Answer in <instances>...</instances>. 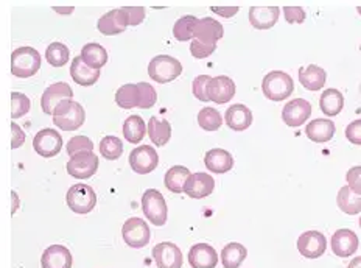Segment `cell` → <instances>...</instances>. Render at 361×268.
<instances>
[{
    "label": "cell",
    "mask_w": 361,
    "mask_h": 268,
    "mask_svg": "<svg viewBox=\"0 0 361 268\" xmlns=\"http://www.w3.org/2000/svg\"><path fill=\"white\" fill-rule=\"evenodd\" d=\"M41 67V55L33 47H19L11 55V72L18 78L33 77Z\"/></svg>",
    "instance_id": "cell-3"
},
{
    "label": "cell",
    "mask_w": 361,
    "mask_h": 268,
    "mask_svg": "<svg viewBox=\"0 0 361 268\" xmlns=\"http://www.w3.org/2000/svg\"><path fill=\"white\" fill-rule=\"evenodd\" d=\"M215 189V181L214 178L209 173L204 172H198V173H192L189 181L185 184L184 192L189 195L190 198L200 200V198H206Z\"/></svg>",
    "instance_id": "cell-19"
},
{
    "label": "cell",
    "mask_w": 361,
    "mask_h": 268,
    "mask_svg": "<svg viewBox=\"0 0 361 268\" xmlns=\"http://www.w3.org/2000/svg\"><path fill=\"white\" fill-rule=\"evenodd\" d=\"M189 264L192 268H215L218 264L215 248L207 243L193 245L189 251Z\"/></svg>",
    "instance_id": "cell-21"
},
{
    "label": "cell",
    "mask_w": 361,
    "mask_h": 268,
    "mask_svg": "<svg viewBox=\"0 0 361 268\" xmlns=\"http://www.w3.org/2000/svg\"><path fill=\"white\" fill-rule=\"evenodd\" d=\"M357 11H358V14H360V16H361V6H358V8H357Z\"/></svg>",
    "instance_id": "cell-52"
},
{
    "label": "cell",
    "mask_w": 361,
    "mask_h": 268,
    "mask_svg": "<svg viewBox=\"0 0 361 268\" xmlns=\"http://www.w3.org/2000/svg\"><path fill=\"white\" fill-rule=\"evenodd\" d=\"M33 148L42 158H55L63 150V136L56 130L44 128L35 136Z\"/></svg>",
    "instance_id": "cell-9"
},
{
    "label": "cell",
    "mask_w": 361,
    "mask_h": 268,
    "mask_svg": "<svg viewBox=\"0 0 361 268\" xmlns=\"http://www.w3.org/2000/svg\"><path fill=\"white\" fill-rule=\"evenodd\" d=\"M204 164L207 170L214 173H228L234 167V158L223 148H212L206 153Z\"/></svg>",
    "instance_id": "cell-25"
},
{
    "label": "cell",
    "mask_w": 361,
    "mask_h": 268,
    "mask_svg": "<svg viewBox=\"0 0 361 268\" xmlns=\"http://www.w3.org/2000/svg\"><path fill=\"white\" fill-rule=\"evenodd\" d=\"M285 13V20L288 22V24H302L305 20V11L302 8H299V6H287V8H283Z\"/></svg>",
    "instance_id": "cell-46"
},
{
    "label": "cell",
    "mask_w": 361,
    "mask_h": 268,
    "mask_svg": "<svg viewBox=\"0 0 361 268\" xmlns=\"http://www.w3.org/2000/svg\"><path fill=\"white\" fill-rule=\"evenodd\" d=\"M344 106V97L338 89H326L319 99V108L329 117L338 116Z\"/></svg>",
    "instance_id": "cell-29"
},
{
    "label": "cell",
    "mask_w": 361,
    "mask_h": 268,
    "mask_svg": "<svg viewBox=\"0 0 361 268\" xmlns=\"http://www.w3.org/2000/svg\"><path fill=\"white\" fill-rule=\"evenodd\" d=\"M73 91L67 83H55L45 89L41 97V108L45 114L54 116L56 106L66 100H72Z\"/></svg>",
    "instance_id": "cell-12"
},
{
    "label": "cell",
    "mask_w": 361,
    "mask_h": 268,
    "mask_svg": "<svg viewBox=\"0 0 361 268\" xmlns=\"http://www.w3.org/2000/svg\"><path fill=\"white\" fill-rule=\"evenodd\" d=\"M210 10H212V13L218 14V16L229 19L232 16H235L240 8H237V6H228V8H221V6H212V8H210Z\"/></svg>",
    "instance_id": "cell-50"
},
{
    "label": "cell",
    "mask_w": 361,
    "mask_h": 268,
    "mask_svg": "<svg viewBox=\"0 0 361 268\" xmlns=\"http://www.w3.org/2000/svg\"><path fill=\"white\" fill-rule=\"evenodd\" d=\"M198 125L206 131H216L221 128L223 117L215 108H202L198 113Z\"/></svg>",
    "instance_id": "cell-37"
},
{
    "label": "cell",
    "mask_w": 361,
    "mask_h": 268,
    "mask_svg": "<svg viewBox=\"0 0 361 268\" xmlns=\"http://www.w3.org/2000/svg\"><path fill=\"white\" fill-rule=\"evenodd\" d=\"M312 105L304 99H295L288 102L287 105L282 109V121L288 126H296L304 125L308 118L312 116Z\"/></svg>",
    "instance_id": "cell-13"
},
{
    "label": "cell",
    "mask_w": 361,
    "mask_h": 268,
    "mask_svg": "<svg viewBox=\"0 0 361 268\" xmlns=\"http://www.w3.org/2000/svg\"><path fill=\"white\" fill-rule=\"evenodd\" d=\"M281 10L277 6H254L250 10V22L254 28L257 30H268L274 27L279 20Z\"/></svg>",
    "instance_id": "cell-23"
},
{
    "label": "cell",
    "mask_w": 361,
    "mask_h": 268,
    "mask_svg": "<svg viewBox=\"0 0 361 268\" xmlns=\"http://www.w3.org/2000/svg\"><path fill=\"white\" fill-rule=\"evenodd\" d=\"M71 77L80 86H92L100 78V71L89 67L81 56H75L71 66Z\"/></svg>",
    "instance_id": "cell-27"
},
{
    "label": "cell",
    "mask_w": 361,
    "mask_h": 268,
    "mask_svg": "<svg viewBox=\"0 0 361 268\" xmlns=\"http://www.w3.org/2000/svg\"><path fill=\"white\" fill-rule=\"evenodd\" d=\"M210 78L209 75H200L193 80V85H192V91H193V95L197 97L198 100L201 102H210L209 95H207V86L210 83Z\"/></svg>",
    "instance_id": "cell-43"
},
{
    "label": "cell",
    "mask_w": 361,
    "mask_h": 268,
    "mask_svg": "<svg viewBox=\"0 0 361 268\" xmlns=\"http://www.w3.org/2000/svg\"><path fill=\"white\" fill-rule=\"evenodd\" d=\"M122 237L128 247L131 248H144L152 239V231L145 220L139 217L128 219L122 226Z\"/></svg>",
    "instance_id": "cell-7"
},
{
    "label": "cell",
    "mask_w": 361,
    "mask_h": 268,
    "mask_svg": "<svg viewBox=\"0 0 361 268\" xmlns=\"http://www.w3.org/2000/svg\"><path fill=\"white\" fill-rule=\"evenodd\" d=\"M360 228H361V219H360Z\"/></svg>",
    "instance_id": "cell-53"
},
{
    "label": "cell",
    "mask_w": 361,
    "mask_h": 268,
    "mask_svg": "<svg viewBox=\"0 0 361 268\" xmlns=\"http://www.w3.org/2000/svg\"><path fill=\"white\" fill-rule=\"evenodd\" d=\"M327 73L322 67L310 64L307 67H300L299 69V83L302 85L308 91H321L326 85Z\"/></svg>",
    "instance_id": "cell-24"
},
{
    "label": "cell",
    "mask_w": 361,
    "mask_h": 268,
    "mask_svg": "<svg viewBox=\"0 0 361 268\" xmlns=\"http://www.w3.org/2000/svg\"><path fill=\"white\" fill-rule=\"evenodd\" d=\"M262 91L267 99L273 102H282L295 91V83H293V78L288 73L282 71H273L267 73L265 78H263Z\"/></svg>",
    "instance_id": "cell-2"
},
{
    "label": "cell",
    "mask_w": 361,
    "mask_h": 268,
    "mask_svg": "<svg viewBox=\"0 0 361 268\" xmlns=\"http://www.w3.org/2000/svg\"><path fill=\"white\" fill-rule=\"evenodd\" d=\"M139 87V94H140V99H139V108L142 109H148V108H153L154 103L157 102V94L154 91V87L148 83H137Z\"/></svg>",
    "instance_id": "cell-42"
},
{
    "label": "cell",
    "mask_w": 361,
    "mask_h": 268,
    "mask_svg": "<svg viewBox=\"0 0 361 268\" xmlns=\"http://www.w3.org/2000/svg\"><path fill=\"white\" fill-rule=\"evenodd\" d=\"M215 50H216V46H207V44H202L197 39L192 41V44H190V54L198 59L210 56Z\"/></svg>",
    "instance_id": "cell-44"
},
{
    "label": "cell",
    "mask_w": 361,
    "mask_h": 268,
    "mask_svg": "<svg viewBox=\"0 0 361 268\" xmlns=\"http://www.w3.org/2000/svg\"><path fill=\"white\" fill-rule=\"evenodd\" d=\"M148 136L154 145H165L171 138V125L169 121H161L157 117H152L148 122Z\"/></svg>",
    "instance_id": "cell-31"
},
{
    "label": "cell",
    "mask_w": 361,
    "mask_h": 268,
    "mask_svg": "<svg viewBox=\"0 0 361 268\" xmlns=\"http://www.w3.org/2000/svg\"><path fill=\"white\" fill-rule=\"evenodd\" d=\"M332 251L338 257H349L358 250V236L352 229H338L332 236Z\"/></svg>",
    "instance_id": "cell-18"
},
{
    "label": "cell",
    "mask_w": 361,
    "mask_h": 268,
    "mask_svg": "<svg viewBox=\"0 0 361 268\" xmlns=\"http://www.w3.org/2000/svg\"><path fill=\"white\" fill-rule=\"evenodd\" d=\"M67 206L77 214H89L97 205V195L94 189L87 184H75L66 195Z\"/></svg>",
    "instance_id": "cell-6"
},
{
    "label": "cell",
    "mask_w": 361,
    "mask_h": 268,
    "mask_svg": "<svg viewBox=\"0 0 361 268\" xmlns=\"http://www.w3.org/2000/svg\"><path fill=\"white\" fill-rule=\"evenodd\" d=\"M190 175V170L184 166L171 167L165 175V185L173 193H183Z\"/></svg>",
    "instance_id": "cell-32"
},
{
    "label": "cell",
    "mask_w": 361,
    "mask_h": 268,
    "mask_svg": "<svg viewBox=\"0 0 361 268\" xmlns=\"http://www.w3.org/2000/svg\"><path fill=\"white\" fill-rule=\"evenodd\" d=\"M305 134L313 142H329L335 136V123L332 121H327V118H316V121H312L307 125Z\"/></svg>",
    "instance_id": "cell-26"
},
{
    "label": "cell",
    "mask_w": 361,
    "mask_h": 268,
    "mask_svg": "<svg viewBox=\"0 0 361 268\" xmlns=\"http://www.w3.org/2000/svg\"><path fill=\"white\" fill-rule=\"evenodd\" d=\"M72 264L71 251L63 245H51L41 257L42 268H72Z\"/></svg>",
    "instance_id": "cell-20"
},
{
    "label": "cell",
    "mask_w": 361,
    "mask_h": 268,
    "mask_svg": "<svg viewBox=\"0 0 361 268\" xmlns=\"http://www.w3.org/2000/svg\"><path fill=\"white\" fill-rule=\"evenodd\" d=\"M345 181H348V185L353 192L361 195V166L352 167L345 175Z\"/></svg>",
    "instance_id": "cell-45"
},
{
    "label": "cell",
    "mask_w": 361,
    "mask_h": 268,
    "mask_svg": "<svg viewBox=\"0 0 361 268\" xmlns=\"http://www.w3.org/2000/svg\"><path fill=\"white\" fill-rule=\"evenodd\" d=\"M100 158L92 152L90 153H81L77 156H72L67 162V173L71 176L77 178V180H87V178L94 176L99 170Z\"/></svg>",
    "instance_id": "cell-8"
},
{
    "label": "cell",
    "mask_w": 361,
    "mask_h": 268,
    "mask_svg": "<svg viewBox=\"0 0 361 268\" xmlns=\"http://www.w3.org/2000/svg\"><path fill=\"white\" fill-rule=\"evenodd\" d=\"M247 256V250L243 247L242 243L232 242L226 245L221 251V262L224 268H238L245 262Z\"/></svg>",
    "instance_id": "cell-33"
},
{
    "label": "cell",
    "mask_w": 361,
    "mask_h": 268,
    "mask_svg": "<svg viewBox=\"0 0 361 268\" xmlns=\"http://www.w3.org/2000/svg\"><path fill=\"white\" fill-rule=\"evenodd\" d=\"M348 268H361V256L360 257H353L350 260V264Z\"/></svg>",
    "instance_id": "cell-51"
},
{
    "label": "cell",
    "mask_w": 361,
    "mask_h": 268,
    "mask_svg": "<svg viewBox=\"0 0 361 268\" xmlns=\"http://www.w3.org/2000/svg\"><path fill=\"white\" fill-rule=\"evenodd\" d=\"M69 56L71 51L63 42H51L47 50H45V58H47L49 64L54 67H63L64 64H67Z\"/></svg>",
    "instance_id": "cell-36"
},
{
    "label": "cell",
    "mask_w": 361,
    "mask_h": 268,
    "mask_svg": "<svg viewBox=\"0 0 361 268\" xmlns=\"http://www.w3.org/2000/svg\"><path fill=\"white\" fill-rule=\"evenodd\" d=\"M224 36V28L220 22L212 19V18H202L198 19L197 27H195L193 38L207 44V46H216V42L220 41Z\"/></svg>",
    "instance_id": "cell-16"
},
{
    "label": "cell",
    "mask_w": 361,
    "mask_h": 268,
    "mask_svg": "<svg viewBox=\"0 0 361 268\" xmlns=\"http://www.w3.org/2000/svg\"><path fill=\"white\" fill-rule=\"evenodd\" d=\"M153 257L157 268H180L184 264L183 252L171 242L157 243L153 248Z\"/></svg>",
    "instance_id": "cell-15"
},
{
    "label": "cell",
    "mask_w": 361,
    "mask_h": 268,
    "mask_svg": "<svg viewBox=\"0 0 361 268\" xmlns=\"http://www.w3.org/2000/svg\"><path fill=\"white\" fill-rule=\"evenodd\" d=\"M197 22H198V19L195 16L180 18L175 24V27H173V35H175V38L180 42L192 39L193 33H195V27H197Z\"/></svg>",
    "instance_id": "cell-38"
},
{
    "label": "cell",
    "mask_w": 361,
    "mask_h": 268,
    "mask_svg": "<svg viewBox=\"0 0 361 268\" xmlns=\"http://www.w3.org/2000/svg\"><path fill=\"white\" fill-rule=\"evenodd\" d=\"M345 138L353 145H361V118L348 125V128H345Z\"/></svg>",
    "instance_id": "cell-47"
},
{
    "label": "cell",
    "mask_w": 361,
    "mask_h": 268,
    "mask_svg": "<svg viewBox=\"0 0 361 268\" xmlns=\"http://www.w3.org/2000/svg\"><path fill=\"white\" fill-rule=\"evenodd\" d=\"M139 87L137 85L128 83L122 87L117 89L116 92V103L123 109H131V108H139Z\"/></svg>",
    "instance_id": "cell-35"
},
{
    "label": "cell",
    "mask_w": 361,
    "mask_h": 268,
    "mask_svg": "<svg viewBox=\"0 0 361 268\" xmlns=\"http://www.w3.org/2000/svg\"><path fill=\"white\" fill-rule=\"evenodd\" d=\"M224 122L234 131H245L252 125V113L245 105H232L224 114Z\"/></svg>",
    "instance_id": "cell-22"
},
{
    "label": "cell",
    "mask_w": 361,
    "mask_h": 268,
    "mask_svg": "<svg viewBox=\"0 0 361 268\" xmlns=\"http://www.w3.org/2000/svg\"><path fill=\"white\" fill-rule=\"evenodd\" d=\"M100 154L109 161H116L123 154V142L116 136H106L100 140Z\"/></svg>",
    "instance_id": "cell-39"
},
{
    "label": "cell",
    "mask_w": 361,
    "mask_h": 268,
    "mask_svg": "<svg viewBox=\"0 0 361 268\" xmlns=\"http://www.w3.org/2000/svg\"><path fill=\"white\" fill-rule=\"evenodd\" d=\"M157 164H159V156L152 145H140L130 154V166L139 175L152 173Z\"/></svg>",
    "instance_id": "cell-10"
},
{
    "label": "cell",
    "mask_w": 361,
    "mask_h": 268,
    "mask_svg": "<svg viewBox=\"0 0 361 268\" xmlns=\"http://www.w3.org/2000/svg\"><path fill=\"white\" fill-rule=\"evenodd\" d=\"M327 240L319 231H305L299 236L298 250L307 259H318L326 252Z\"/></svg>",
    "instance_id": "cell-11"
},
{
    "label": "cell",
    "mask_w": 361,
    "mask_h": 268,
    "mask_svg": "<svg viewBox=\"0 0 361 268\" xmlns=\"http://www.w3.org/2000/svg\"><path fill=\"white\" fill-rule=\"evenodd\" d=\"M30 106H32V103H30V99L27 95L20 94V92H13L11 94V117L13 121H16V118L25 116Z\"/></svg>",
    "instance_id": "cell-41"
},
{
    "label": "cell",
    "mask_w": 361,
    "mask_h": 268,
    "mask_svg": "<svg viewBox=\"0 0 361 268\" xmlns=\"http://www.w3.org/2000/svg\"><path fill=\"white\" fill-rule=\"evenodd\" d=\"M336 203L338 207L348 215H357L361 212V195L353 192L349 185H344L338 192Z\"/></svg>",
    "instance_id": "cell-30"
},
{
    "label": "cell",
    "mask_w": 361,
    "mask_h": 268,
    "mask_svg": "<svg viewBox=\"0 0 361 268\" xmlns=\"http://www.w3.org/2000/svg\"><path fill=\"white\" fill-rule=\"evenodd\" d=\"M147 126L140 116H130L123 123V136L130 144H139L147 134Z\"/></svg>",
    "instance_id": "cell-34"
},
{
    "label": "cell",
    "mask_w": 361,
    "mask_h": 268,
    "mask_svg": "<svg viewBox=\"0 0 361 268\" xmlns=\"http://www.w3.org/2000/svg\"><path fill=\"white\" fill-rule=\"evenodd\" d=\"M130 25V14H128L126 8H118V10H112L108 11L106 14H103L100 18L99 27L100 33L104 36H112V35H118L125 32V28Z\"/></svg>",
    "instance_id": "cell-14"
},
{
    "label": "cell",
    "mask_w": 361,
    "mask_h": 268,
    "mask_svg": "<svg viewBox=\"0 0 361 268\" xmlns=\"http://www.w3.org/2000/svg\"><path fill=\"white\" fill-rule=\"evenodd\" d=\"M66 150L69 153L71 158L81 153H90L94 152V142L87 136H75L67 142Z\"/></svg>",
    "instance_id": "cell-40"
},
{
    "label": "cell",
    "mask_w": 361,
    "mask_h": 268,
    "mask_svg": "<svg viewBox=\"0 0 361 268\" xmlns=\"http://www.w3.org/2000/svg\"><path fill=\"white\" fill-rule=\"evenodd\" d=\"M11 131H13V148H19L22 144L25 142V133L22 131L20 126L18 123H11Z\"/></svg>",
    "instance_id": "cell-49"
},
{
    "label": "cell",
    "mask_w": 361,
    "mask_h": 268,
    "mask_svg": "<svg viewBox=\"0 0 361 268\" xmlns=\"http://www.w3.org/2000/svg\"><path fill=\"white\" fill-rule=\"evenodd\" d=\"M207 95L212 102L218 103V105H223V103H228L234 99L235 83L229 77L218 75L210 80L207 86Z\"/></svg>",
    "instance_id": "cell-17"
},
{
    "label": "cell",
    "mask_w": 361,
    "mask_h": 268,
    "mask_svg": "<svg viewBox=\"0 0 361 268\" xmlns=\"http://www.w3.org/2000/svg\"><path fill=\"white\" fill-rule=\"evenodd\" d=\"M142 209L145 217L156 226H164L167 223V203L162 193L156 189H148L142 195Z\"/></svg>",
    "instance_id": "cell-5"
},
{
    "label": "cell",
    "mask_w": 361,
    "mask_h": 268,
    "mask_svg": "<svg viewBox=\"0 0 361 268\" xmlns=\"http://www.w3.org/2000/svg\"><path fill=\"white\" fill-rule=\"evenodd\" d=\"M149 78H153L156 83H170L176 80L183 73V64L176 58L170 55H157L148 64Z\"/></svg>",
    "instance_id": "cell-4"
},
{
    "label": "cell",
    "mask_w": 361,
    "mask_h": 268,
    "mask_svg": "<svg viewBox=\"0 0 361 268\" xmlns=\"http://www.w3.org/2000/svg\"><path fill=\"white\" fill-rule=\"evenodd\" d=\"M86 113L80 103L73 100H66L59 103L54 113V123L63 131H75L85 123Z\"/></svg>",
    "instance_id": "cell-1"
},
{
    "label": "cell",
    "mask_w": 361,
    "mask_h": 268,
    "mask_svg": "<svg viewBox=\"0 0 361 268\" xmlns=\"http://www.w3.org/2000/svg\"><path fill=\"white\" fill-rule=\"evenodd\" d=\"M128 14H130V25H139L142 24V20L145 19V8L142 6H126Z\"/></svg>",
    "instance_id": "cell-48"
},
{
    "label": "cell",
    "mask_w": 361,
    "mask_h": 268,
    "mask_svg": "<svg viewBox=\"0 0 361 268\" xmlns=\"http://www.w3.org/2000/svg\"><path fill=\"white\" fill-rule=\"evenodd\" d=\"M82 61H85L89 67H92V69L100 71L102 67L108 63V51L103 46L97 42H90L86 44L85 47L81 49V55Z\"/></svg>",
    "instance_id": "cell-28"
}]
</instances>
